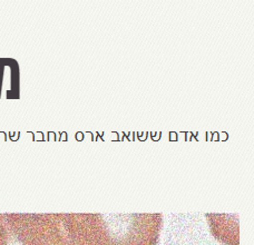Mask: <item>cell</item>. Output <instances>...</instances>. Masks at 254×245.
Listing matches in <instances>:
<instances>
[{
	"label": "cell",
	"instance_id": "obj_1",
	"mask_svg": "<svg viewBox=\"0 0 254 245\" xmlns=\"http://www.w3.org/2000/svg\"><path fill=\"white\" fill-rule=\"evenodd\" d=\"M17 225L11 226L10 235H7V245H68L67 240L55 222L48 216L15 215Z\"/></svg>",
	"mask_w": 254,
	"mask_h": 245
},
{
	"label": "cell",
	"instance_id": "obj_2",
	"mask_svg": "<svg viewBox=\"0 0 254 245\" xmlns=\"http://www.w3.org/2000/svg\"><path fill=\"white\" fill-rule=\"evenodd\" d=\"M0 245H7V233L1 224V221H0Z\"/></svg>",
	"mask_w": 254,
	"mask_h": 245
}]
</instances>
